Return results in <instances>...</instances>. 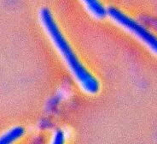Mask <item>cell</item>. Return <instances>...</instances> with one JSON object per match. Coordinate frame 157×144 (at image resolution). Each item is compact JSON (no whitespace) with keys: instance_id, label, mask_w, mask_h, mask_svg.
<instances>
[{"instance_id":"5","label":"cell","mask_w":157,"mask_h":144,"mask_svg":"<svg viewBox=\"0 0 157 144\" xmlns=\"http://www.w3.org/2000/svg\"><path fill=\"white\" fill-rule=\"evenodd\" d=\"M66 140V134L63 131V130H56L52 138V143L56 144H61L63 143Z\"/></svg>"},{"instance_id":"1","label":"cell","mask_w":157,"mask_h":144,"mask_svg":"<svg viewBox=\"0 0 157 144\" xmlns=\"http://www.w3.org/2000/svg\"><path fill=\"white\" fill-rule=\"evenodd\" d=\"M39 21L48 39H50L78 88L88 95L97 94L100 90L98 80L79 60L61 31L54 16L47 7H43L39 10Z\"/></svg>"},{"instance_id":"2","label":"cell","mask_w":157,"mask_h":144,"mask_svg":"<svg viewBox=\"0 0 157 144\" xmlns=\"http://www.w3.org/2000/svg\"><path fill=\"white\" fill-rule=\"evenodd\" d=\"M106 16H108L114 24L139 39L149 50L157 54V38L149 30H147L142 24L137 23L136 21L126 16L121 10L114 7H107Z\"/></svg>"},{"instance_id":"3","label":"cell","mask_w":157,"mask_h":144,"mask_svg":"<svg viewBox=\"0 0 157 144\" xmlns=\"http://www.w3.org/2000/svg\"><path fill=\"white\" fill-rule=\"evenodd\" d=\"M87 13L96 20H102L106 17V7L100 0H79Z\"/></svg>"},{"instance_id":"4","label":"cell","mask_w":157,"mask_h":144,"mask_svg":"<svg viewBox=\"0 0 157 144\" xmlns=\"http://www.w3.org/2000/svg\"><path fill=\"white\" fill-rule=\"evenodd\" d=\"M25 135V129L21 126L12 127L0 135V144H10L16 142Z\"/></svg>"}]
</instances>
